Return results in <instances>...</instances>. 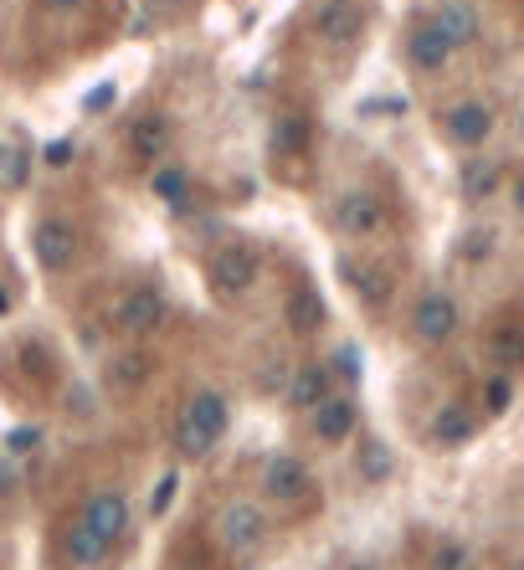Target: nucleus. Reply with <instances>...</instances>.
Listing matches in <instances>:
<instances>
[{
    "label": "nucleus",
    "instance_id": "f257e3e1",
    "mask_svg": "<svg viewBox=\"0 0 524 570\" xmlns=\"http://www.w3.org/2000/svg\"><path fill=\"white\" fill-rule=\"evenodd\" d=\"M226 427H232V411H226V396L222 390H191V401L180 406V421H175V448L185 452V458H206L216 442L226 437Z\"/></svg>",
    "mask_w": 524,
    "mask_h": 570
},
{
    "label": "nucleus",
    "instance_id": "f03ea898",
    "mask_svg": "<svg viewBox=\"0 0 524 570\" xmlns=\"http://www.w3.org/2000/svg\"><path fill=\"white\" fill-rule=\"evenodd\" d=\"M31 252H36V262H42L46 272H67L77 262V226L67 222V216H46V222H36V232H31Z\"/></svg>",
    "mask_w": 524,
    "mask_h": 570
},
{
    "label": "nucleus",
    "instance_id": "7ed1b4c3",
    "mask_svg": "<svg viewBox=\"0 0 524 570\" xmlns=\"http://www.w3.org/2000/svg\"><path fill=\"white\" fill-rule=\"evenodd\" d=\"M309 488H314V478H309V467H303L293 452H278V458H268V467H263V494H268L278 509H293V504H303V498H309Z\"/></svg>",
    "mask_w": 524,
    "mask_h": 570
},
{
    "label": "nucleus",
    "instance_id": "20e7f679",
    "mask_svg": "<svg viewBox=\"0 0 524 570\" xmlns=\"http://www.w3.org/2000/svg\"><path fill=\"white\" fill-rule=\"evenodd\" d=\"M216 535L232 556H253L257 545L268 540V514L257 509V504H226L222 519H216Z\"/></svg>",
    "mask_w": 524,
    "mask_h": 570
},
{
    "label": "nucleus",
    "instance_id": "39448f33",
    "mask_svg": "<svg viewBox=\"0 0 524 570\" xmlns=\"http://www.w3.org/2000/svg\"><path fill=\"white\" fill-rule=\"evenodd\" d=\"M334 226L350 232V237H375L386 226V201L375 191H365V185H355V191H345L334 201Z\"/></svg>",
    "mask_w": 524,
    "mask_h": 570
},
{
    "label": "nucleus",
    "instance_id": "423d86ee",
    "mask_svg": "<svg viewBox=\"0 0 524 570\" xmlns=\"http://www.w3.org/2000/svg\"><path fill=\"white\" fill-rule=\"evenodd\" d=\"M211 283H216V293H222V299H237V293H247V288L257 283V252H253V247H242V241L222 247V252L211 257Z\"/></svg>",
    "mask_w": 524,
    "mask_h": 570
},
{
    "label": "nucleus",
    "instance_id": "0eeeda50",
    "mask_svg": "<svg viewBox=\"0 0 524 570\" xmlns=\"http://www.w3.org/2000/svg\"><path fill=\"white\" fill-rule=\"evenodd\" d=\"M83 525L98 535V540L114 550V545L129 535V498L124 494H114V488H104V494H93L88 504H83V514H77Z\"/></svg>",
    "mask_w": 524,
    "mask_h": 570
},
{
    "label": "nucleus",
    "instance_id": "6e6552de",
    "mask_svg": "<svg viewBox=\"0 0 524 570\" xmlns=\"http://www.w3.org/2000/svg\"><path fill=\"white\" fill-rule=\"evenodd\" d=\"M442 135H448L452 144H463V150H479L483 139L494 135V108L479 104V98H463V104H452L448 114H442Z\"/></svg>",
    "mask_w": 524,
    "mask_h": 570
},
{
    "label": "nucleus",
    "instance_id": "1a4fd4ad",
    "mask_svg": "<svg viewBox=\"0 0 524 570\" xmlns=\"http://www.w3.org/2000/svg\"><path fill=\"white\" fill-rule=\"evenodd\" d=\"M411 330H417V340H427V345L452 340V334H458V303H452L448 293H421L417 309H411Z\"/></svg>",
    "mask_w": 524,
    "mask_h": 570
},
{
    "label": "nucleus",
    "instance_id": "9d476101",
    "mask_svg": "<svg viewBox=\"0 0 524 570\" xmlns=\"http://www.w3.org/2000/svg\"><path fill=\"white\" fill-rule=\"evenodd\" d=\"M365 26V11H360V0H324L314 11V31L324 46H350Z\"/></svg>",
    "mask_w": 524,
    "mask_h": 570
},
{
    "label": "nucleus",
    "instance_id": "9b49d317",
    "mask_svg": "<svg viewBox=\"0 0 524 570\" xmlns=\"http://www.w3.org/2000/svg\"><path fill=\"white\" fill-rule=\"evenodd\" d=\"M160 319H165V299H160L154 288L124 293L119 309H114V324H119L124 334H150V330H160Z\"/></svg>",
    "mask_w": 524,
    "mask_h": 570
},
{
    "label": "nucleus",
    "instance_id": "f8f14e48",
    "mask_svg": "<svg viewBox=\"0 0 524 570\" xmlns=\"http://www.w3.org/2000/svg\"><path fill=\"white\" fill-rule=\"evenodd\" d=\"M448 57H452V42L432 26V21L411 26V36H406V62H411L417 73H442V67H448Z\"/></svg>",
    "mask_w": 524,
    "mask_h": 570
},
{
    "label": "nucleus",
    "instance_id": "ddd939ff",
    "mask_svg": "<svg viewBox=\"0 0 524 570\" xmlns=\"http://www.w3.org/2000/svg\"><path fill=\"white\" fill-rule=\"evenodd\" d=\"M309 421H314V437H319V442H345V437H355V427H360L355 406H350L345 396H330V401H319L314 411H309Z\"/></svg>",
    "mask_w": 524,
    "mask_h": 570
},
{
    "label": "nucleus",
    "instance_id": "4468645a",
    "mask_svg": "<svg viewBox=\"0 0 524 570\" xmlns=\"http://www.w3.org/2000/svg\"><path fill=\"white\" fill-rule=\"evenodd\" d=\"M432 26L452 42V52H458V46L479 42V11H473L468 0H442V6H437V15H432Z\"/></svg>",
    "mask_w": 524,
    "mask_h": 570
},
{
    "label": "nucleus",
    "instance_id": "2eb2a0df",
    "mask_svg": "<svg viewBox=\"0 0 524 570\" xmlns=\"http://www.w3.org/2000/svg\"><path fill=\"white\" fill-rule=\"evenodd\" d=\"M330 396H334L330 365H303L299 376L288 380V406H299V411H314V406L330 401Z\"/></svg>",
    "mask_w": 524,
    "mask_h": 570
},
{
    "label": "nucleus",
    "instance_id": "dca6fc26",
    "mask_svg": "<svg viewBox=\"0 0 524 570\" xmlns=\"http://www.w3.org/2000/svg\"><path fill=\"white\" fill-rule=\"evenodd\" d=\"M473 432H479V417H473L468 406H442V411L432 417L437 448H463V442H473Z\"/></svg>",
    "mask_w": 524,
    "mask_h": 570
},
{
    "label": "nucleus",
    "instance_id": "f3484780",
    "mask_svg": "<svg viewBox=\"0 0 524 570\" xmlns=\"http://www.w3.org/2000/svg\"><path fill=\"white\" fill-rule=\"evenodd\" d=\"M340 278H345L350 293H360V303H386L391 283L375 272V262H340Z\"/></svg>",
    "mask_w": 524,
    "mask_h": 570
},
{
    "label": "nucleus",
    "instance_id": "a211bd4d",
    "mask_svg": "<svg viewBox=\"0 0 524 570\" xmlns=\"http://www.w3.org/2000/svg\"><path fill=\"white\" fill-rule=\"evenodd\" d=\"M104 556H108V545L98 540V535H93L83 519H77V525L67 529V560H73V566H98Z\"/></svg>",
    "mask_w": 524,
    "mask_h": 570
},
{
    "label": "nucleus",
    "instance_id": "6ab92c4d",
    "mask_svg": "<svg viewBox=\"0 0 524 570\" xmlns=\"http://www.w3.org/2000/svg\"><path fill=\"white\" fill-rule=\"evenodd\" d=\"M145 376H150V355H139V349H129V355H119V361H108V386L114 390H135Z\"/></svg>",
    "mask_w": 524,
    "mask_h": 570
},
{
    "label": "nucleus",
    "instance_id": "aec40b11",
    "mask_svg": "<svg viewBox=\"0 0 524 570\" xmlns=\"http://www.w3.org/2000/svg\"><path fill=\"white\" fill-rule=\"evenodd\" d=\"M26 185V150L15 139H0V191H21Z\"/></svg>",
    "mask_w": 524,
    "mask_h": 570
},
{
    "label": "nucleus",
    "instance_id": "412c9836",
    "mask_svg": "<svg viewBox=\"0 0 524 570\" xmlns=\"http://www.w3.org/2000/svg\"><path fill=\"white\" fill-rule=\"evenodd\" d=\"M319 319H324L319 293L314 288H299V293H293V309H288V324H293L299 334H309V330H319Z\"/></svg>",
    "mask_w": 524,
    "mask_h": 570
},
{
    "label": "nucleus",
    "instance_id": "4be33fe9",
    "mask_svg": "<svg viewBox=\"0 0 524 570\" xmlns=\"http://www.w3.org/2000/svg\"><path fill=\"white\" fill-rule=\"evenodd\" d=\"M129 139H135L139 154H160V150H165V139H170V123L160 119V114H145V119L135 123V135H129Z\"/></svg>",
    "mask_w": 524,
    "mask_h": 570
},
{
    "label": "nucleus",
    "instance_id": "5701e85b",
    "mask_svg": "<svg viewBox=\"0 0 524 570\" xmlns=\"http://www.w3.org/2000/svg\"><path fill=\"white\" fill-rule=\"evenodd\" d=\"M303 144H309V119H299V114H288V119L272 123V150L299 154Z\"/></svg>",
    "mask_w": 524,
    "mask_h": 570
},
{
    "label": "nucleus",
    "instance_id": "b1692460",
    "mask_svg": "<svg viewBox=\"0 0 524 570\" xmlns=\"http://www.w3.org/2000/svg\"><path fill=\"white\" fill-rule=\"evenodd\" d=\"M355 463H360V473L371 483H381V478H391V452L381 448V442H371V437H360V452H355Z\"/></svg>",
    "mask_w": 524,
    "mask_h": 570
},
{
    "label": "nucleus",
    "instance_id": "393cba45",
    "mask_svg": "<svg viewBox=\"0 0 524 570\" xmlns=\"http://www.w3.org/2000/svg\"><path fill=\"white\" fill-rule=\"evenodd\" d=\"M150 191L160 195V201H170V206H180V201L191 195V181H185V170L165 165V170H154V175H150Z\"/></svg>",
    "mask_w": 524,
    "mask_h": 570
},
{
    "label": "nucleus",
    "instance_id": "a878e982",
    "mask_svg": "<svg viewBox=\"0 0 524 570\" xmlns=\"http://www.w3.org/2000/svg\"><path fill=\"white\" fill-rule=\"evenodd\" d=\"M510 401H514V386L504 376H494L489 386H483V411L489 417H499V411H510Z\"/></svg>",
    "mask_w": 524,
    "mask_h": 570
},
{
    "label": "nucleus",
    "instance_id": "bb28decb",
    "mask_svg": "<svg viewBox=\"0 0 524 570\" xmlns=\"http://www.w3.org/2000/svg\"><path fill=\"white\" fill-rule=\"evenodd\" d=\"M463 181H468V195H494L499 191V170L494 165H468Z\"/></svg>",
    "mask_w": 524,
    "mask_h": 570
},
{
    "label": "nucleus",
    "instance_id": "cd10ccee",
    "mask_svg": "<svg viewBox=\"0 0 524 570\" xmlns=\"http://www.w3.org/2000/svg\"><path fill=\"white\" fill-rule=\"evenodd\" d=\"M432 570H468V550L463 545H437V556H432Z\"/></svg>",
    "mask_w": 524,
    "mask_h": 570
},
{
    "label": "nucleus",
    "instance_id": "c85d7f7f",
    "mask_svg": "<svg viewBox=\"0 0 524 570\" xmlns=\"http://www.w3.org/2000/svg\"><path fill=\"white\" fill-rule=\"evenodd\" d=\"M114 98H119V88H114V83H104V88H93V93H88V104H83V108H88V114H104V108L114 104Z\"/></svg>",
    "mask_w": 524,
    "mask_h": 570
},
{
    "label": "nucleus",
    "instance_id": "c756f323",
    "mask_svg": "<svg viewBox=\"0 0 524 570\" xmlns=\"http://www.w3.org/2000/svg\"><path fill=\"white\" fill-rule=\"evenodd\" d=\"M334 370H340V376H345V380H360V365H355V345H345V349H340V355H334Z\"/></svg>",
    "mask_w": 524,
    "mask_h": 570
},
{
    "label": "nucleus",
    "instance_id": "7c9ffc66",
    "mask_svg": "<svg viewBox=\"0 0 524 570\" xmlns=\"http://www.w3.org/2000/svg\"><path fill=\"white\" fill-rule=\"evenodd\" d=\"M170 498H175V473H170L165 483H160V488H154V498H150V509L154 514H165L170 509Z\"/></svg>",
    "mask_w": 524,
    "mask_h": 570
},
{
    "label": "nucleus",
    "instance_id": "2f4dec72",
    "mask_svg": "<svg viewBox=\"0 0 524 570\" xmlns=\"http://www.w3.org/2000/svg\"><path fill=\"white\" fill-rule=\"evenodd\" d=\"M36 442H42V432H36V427H15V432H11V448H15V452L36 448Z\"/></svg>",
    "mask_w": 524,
    "mask_h": 570
},
{
    "label": "nucleus",
    "instance_id": "473e14b6",
    "mask_svg": "<svg viewBox=\"0 0 524 570\" xmlns=\"http://www.w3.org/2000/svg\"><path fill=\"white\" fill-rule=\"evenodd\" d=\"M67 160H73V144H67V139H52V144H46V165H67Z\"/></svg>",
    "mask_w": 524,
    "mask_h": 570
},
{
    "label": "nucleus",
    "instance_id": "72a5a7b5",
    "mask_svg": "<svg viewBox=\"0 0 524 570\" xmlns=\"http://www.w3.org/2000/svg\"><path fill=\"white\" fill-rule=\"evenodd\" d=\"M499 355H504V361H524V340L504 334V340H499Z\"/></svg>",
    "mask_w": 524,
    "mask_h": 570
},
{
    "label": "nucleus",
    "instance_id": "f704fd0d",
    "mask_svg": "<svg viewBox=\"0 0 524 570\" xmlns=\"http://www.w3.org/2000/svg\"><path fill=\"white\" fill-rule=\"evenodd\" d=\"M46 11H77V6H83V0H42Z\"/></svg>",
    "mask_w": 524,
    "mask_h": 570
},
{
    "label": "nucleus",
    "instance_id": "c9c22d12",
    "mask_svg": "<svg viewBox=\"0 0 524 570\" xmlns=\"http://www.w3.org/2000/svg\"><path fill=\"white\" fill-rule=\"evenodd\" d=\"M345 570H381V566H375V560H350Z\"/></svg>",
    "mask_w": 524,
    "mask_h": 570
},
{
    "label": "nucleus",
    "instance_id": "e433bc0d",
    "mask_svg": "<svg viewBox=\"0 0 524 570\" xmlns=\"http://www.w3.org/2000/svg\"><path fill=\"white\" fill-rule=\"evenodd\" d=\"M0 314H11V293L6 288H0Z\"/></svg>",
    "mask_w": 524,
    "mask_h": 570
},
{
    "label": "nucleus",
    "instance_id": "4c0bfd02",
    "mask_svg": "<svg viewBox=\"0 0 524 570\" xmlns=\"http://www.w3.org/2000/svg\"><path fill=\"white\" fill-rule=\"evenodd\" d=\"M6 488H11V473H6V467H0V494H6Z\"/></svg>",
    "mask_w": 524,
    "mask_h": 570
},
{
    "label": "nucleus",
    "instance_id": "58836bf2",
    "mask_svg": "<svg viewBox=\"0 0 524 570\" xmlns=\"http://www.w3.org/2000/svg\"><path fill=\"white\" fill-rule=\"evenodd\" d=\"M514 201H520V211H524V181H520V191H514Z\"/></svg>",
    "mask_w": 524,
    "mask_h": 570
},
{
    "label": "nucleus",
    "instance_id": "ea45409f",
    "mask_svg": "<svg viewBox=\"0 0 524 570\" xmlns=\"http://www.w3.org/2000/svg\"><path fill=\"white\" fill-rule=\"evenodd\" d=\"M154 6H180V0H154Z\"/></svg>",
    "mask_w": 524,
    "mask_h": 570
},
{
    "label": "nucleus",
    "instance_id": "a19ab883",
    "mask_svg": "<svg viewBox=\"0 0 524 570\" xmlns=\"http://www.w3.org/2000/svg\"><path fill=\"white\" fill-rule=\"evenodd\" d=\"M514 570H524V566H514Z\"/></svg>",
    "mask_w": 524,
    "mask_h": 570
},
{
    "label": "nucleus",
    "instance_id": "79ce46f5",
    "mask_svg": "<svg viewBox=\"0 0 524 570\" xmlns=\"http://www.w3.org/2000/svg\"><path fill=\"white\" fill-rule=\"evenodd\" d=\"M520 123H524V119H520Z\"/></svg>",
    "mask_w": 524,
    "mask_h": 570
}]
</instances>
